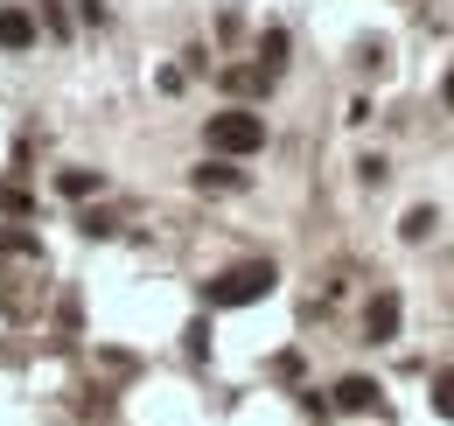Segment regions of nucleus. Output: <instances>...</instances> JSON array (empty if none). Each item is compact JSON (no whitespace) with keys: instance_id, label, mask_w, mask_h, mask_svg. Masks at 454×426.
Returning a JSON list of instances; mask_svg holds the SVG:
<instances>
[{"instance_id":"2","label":"nucleus","mask_w":454,"mask_h":426,"mask_svg":"<svg viewBox=\"0 0 454 426\" xmlns=\"http://www.w3.org/2000/svg\"><path fill=\"white\" fill-rule=\"evenodd\" d=\"M203 140H210L217 154H259V147H266V119H259V112H245V106H231V112H210Z\"/></svg>"},{"instance_id":"9","label":"nucleus","mask_w":454,"mask_h":426,"mask_svg":"<svg viewBox=\"0 0 454 426\" xmlns=\"http://www.w3.org/2000/svg\"><path fill=\"white\" fill-rule=\"evenodd\" d=\"M57 189H63V196H91V189H98V175H91V168H70Z\"/></svg>"},{"instance_id":"3","label":"nucleus","mask_w":454,"mask_h":426,"mask_svg":"<svg viewBox=\"0 0 454 426\" xmlns=\"http://www.w3.org/2000/svg\"><path fill=\"white\" fill-rule=\"evenodd\" d=\"M0 50H35V14L28 7H0Z\"/></svg>"},{"instance_id":"8","label":"nucleus","mask_w":454,"mask_h":426,"mask_svg":"<svg viewBox=\"0 0 454 426\" xmlns=\"http://www.w3.org/2000/svg\"><path fill=\"white\" fill-rule=\"evenodd\" d=\"M238 182H245V175L224 168V161H217V168H196V189H238Z\"/></svg>"},{"instance_id":"1","label":"nucleus","mask_w":454,"mask_h":426,"mask_svg":"<svg viewBox=\"0 0 454 426\" xmlns=\"http://www.w3.org/2000/svg\"><path fill=\"white\" fill-rule=\"evenodd\" d=\"M273 259H245V266H231L210 280V308H245V301H266L273 294Z\"/></svg>"},{"instance_id":"7","label":"nucleus","mask_w":454,"mask_h":426,"mask_svg":"<svg viewBox=\"0 0 454 426\" xmlns=\"http://www.w3.org/2000/svg\"><path fill=\"white\" fill-rule=\"evenodd\" d=\"M259 63H266V77L286 63V28H266V43H259Z\"/></svg>"},{"instance_id":"10","label":"nucleus","mask_w":454,"mask_h":426,"mask_svg":"<svg viewBox=\"0 0 454 426\" xmlns=\"http://www.w3.org/2000/svg\"><path fill=\"white\" fill-rule=\"evenodd\" d=\"M441 99H448V106H454V70H448V84H441Z\"/></svg>"},{"instance_id":"5","label":"nucleus","mask_w":454,"mask_h":426,"mask_svg":"<svg viewBox=\"0 0 454 426\" xmlns=\"http://www.w3.org/2000/svg\"><path fill=\"white\" fill-rule=\"evenodd\" d=\"M336 406H342V413H371V406H378V384H371V377H342Z\"/></svg>"},{"instance_id":"4","label":"nucleus","mask_w":454,"mask_h":426,"mask_svg":"<svg viewBox=\"0 0 454 426\" xmlns=\"http://www.w3.org/2000/svg\"><path fill=\"white\" fill-rule=\"evenodd\" d=\"M398 321H405V301H398V294H378V301H371V343H392Z\"/></svg>"},{"instance_id":"6","label":"nucleus","mask_w":454,"mask_h":426,"mask_svg":"<svg viewBox=\"0 0 454 426\" xmlns=\"http://www.w3.org/2000/svg\"><path fill=\"white\" fill-rule=\"evenodd\" d=\"M434 224H441V217H434L427 203H419V210H405V224H398V238H405V245H419V238H427Z\"/></svg>"}]
</instances>
